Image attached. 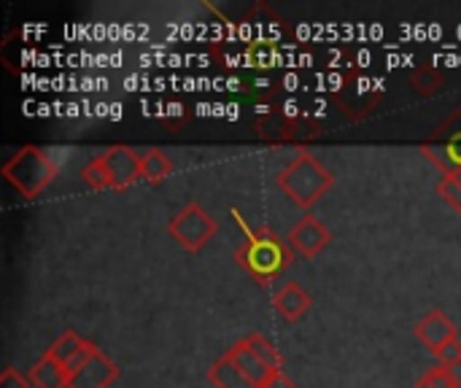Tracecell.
<instances>
[{
    "instance_id": "cell-12",
    "label": "cell",
    "mask_w": 461,
    "mask_h": 388,
    "mask_svg": "<svg viewBox=\"0 0 461 388\" xmlns=\"http://www.w3.org/2000/svg\"><path fill=\"white\" fill-rule=\"evenodd\" d=\"M30 383L35 388H68L70 375L65 370V365H59L57 359H51L49 354H43V359H38L30 367Z\"/></svg>"
},
{
    "instance_id": "cell-8",
    "label": "cell",
    "mask_w": 461,
    "mask_h": 388,
    "mask_svg": "<svg viewBox=\"0 0 461 388\" xmlns=\"http://www.w3.org/2000/svg\"><path fill=\"white\" fill-rule=\"evenodd\" d=\"M424 154L443 167V173H461V127H440L432 143H424Z\"/></svg>"
},
{
    "instance_id": "cell-13",
    "label": "cell",
    "mask_w": 461,
    "mask_h": 388,
    "mask_svg": "<svg viewBox=\"0 0 461 388\" xmlns=\"http://www.w3.org/2000/svg\"><path fill=\"white\" fill-rule=\"evenodd\" d=\"M208 383L213 388H259L254 381H249L227 356L216 359L208 367Z\"/></svg>"
},
{
    "instance_id": "cell-15",
    "label": "cell",
    "mask_w": 461,
    "mask_h": 388,
    "mask_svg": "<svg viewBox=\"0 0 461 388\" xmlns=\"http://www.w3.org/2000/svg\"><path fill=\"white\" fill-rule=\"evenodd\" d=\"M246 343H249V348L273 370V373H284V356L278 354V348L265 338V335H259V332H251L249 338H243Z\"/></svg>"
},
{
    "instance_id": "cell-22",
    "label": "cell",
    "mask_w": 461,
    "mask_h": 388,
    "mask_svg": "<svg viewBox=\"0 0 461 388\" xmlns=\"http://www.w3.org/2000/svg\"><path fill=\"white\" fill-rule=\"evenodd\" d=\"M30 378H24L22 373H16L14 367H5L0 375V388H30Z\"/></svg>"
},
{
    "instance_id": "cell-21",
    "label": "cell",
    "mask_w": 461,
    "mask_h": 388,
    "mask_svg": "<svg viewBox=\"0 0 461 388\" xmlns=\"http://www.w3.org/2000/svg\"><path fill=\"white\" fill-rule=\"evenodd\" d=\"M438 362H440V367H448V370H454V367H459L461 365V340H451V343H446L438 354Z\"/></svg>"
},
{
    "instance_id": "cell-7",
    "label": "cell",
    "mask_w": 461,
    "mask_h": 388,
    "mask_svg": "<svg viewBox=\"0 0 461 388\" xmlns=\"http://www.w3.org/2000/svg\"><path fill=\"white\" fill-rule=\"evenodd\" d=\"M119 378V367L103 351H95L92 359L70 375L68 388H108Z\"/></svg>"
},
{
    "instance_id": "cell-9",
    "label": "cell",
    "mask_w": 461,
    "mask_h": 388,
    "mask_svg": "<svg viewBox=\"0 0 461 388\" xmlns=\"http://www.w3.org/2000/svg\"><path fill=\"white\" fill-rule=\"evenodd\" d=\"M456 335H459V327H456L454 319L446 316L443 311L427 313V316L419 321V327H416V338H419L421 346L429 348L432 354H438L446 343L456 340Z\"/></svg>"
},
{
    "instance_id": "cell-23",
    "label": "cell",
    "mask_w": 461,
    "mask_h": 388,
    "mask_svg": "<svg viewBox=\"0 0 461 388\" xmlns=\"http://www.w3.org/2000/svg\"><path fill=\"white\" fill-rule=\"evenodd\" d=\"M262 388H300V386H297L292 378H286L284 373H278V375H273V378H270V381H267Z\"/></svg>"
},
{
    "instance_id": "cell-18",
    "label": "cell",
    "mask_w": 461,
    "mask_h": 388,
    "mask_svg": "<svg viewBox=\"0 0 461 388\" xmlns=\"http://www.w3.org/2000/svg\"><path fill=\"white\" fill-rule=\"evenodd\" d=\"M438 194L454 208L461 211V173H443L440 184H438Z\"/></svg>"
},
{
    "instance_id": "cell-5",
    "label": "cell",
    "mask_w": 461,
    "mask_h": 388,
    "mask_svg": "<svg viewBox=\"0 0 461 388\" xmlns=\"http://www.w3.org/2000/svg\"><path fill=\"white\" fill-rule=\"evenodd\" d=\"M100 157L111 173L113 189H127L130 184L143 178V157H138L130 146H111Z\"/></svg>"
},
{
    "instance_id": "cell-14",
    "label": "cell",
    "mask_w": 461,
    "mask_h": 388,
    "mask_svg": "<svg viewBox=\"0 0 461 388\" xmlns=\"http://www.w3.org/2000/svg\"><path fill=\"white\" fill-rule=\"evenodd\" d=\"M86 343H89V340H81L76 332H65V335H59V338L54 340V346H51L46 354H49L51 359H57L59 365H65V367H68V365H70V362L84 351V346H86Z\"/></svg>"
},
{
    "instance_id": "cell-3",
    "label": "cell",
    "mask_w": 461,
    "mask_h": 388,
    "mask_svg": "<svg viewBox=\"0 0 461 388\" xmlns=\"http://www.w3.org/2000/svg\"><path fill=\"white\" fill-rule=\"evenodd\" d=\"M59 165L54 162L51 151L38 149V146H24L19 149L5 165L3 176L5 181L22 194V197H38L54 178H57Z\"/></svg>"
},
{
    "instance_id": "cell-2",
    "label": "cell",
    "mask_w": 461,
    "mask_h": 388,
    "mask_svg": "<svg viewBox=\"0 0 461 388\" xmlns=\"http://www.w3.org/2000/svg\"><path fill=\"white\" fill-rule=\"evenodd\" d=\"M335 184L330 167H324L311 151H300L278 176V189L300 208L316 205Z\"/></svg>"
},
{
    "instance_id": "cell-16",
    "label": "cell",
    "mask_w": 461,
    "mask_h": 388,
    "mask_svg": "<svg viewBox=\"0 0 461 388\" xmlns=\"http://www.w3.org/2000/svg\"><path fill=\"white\" fill-rule=\"evenodd\" d=\"M173 173V162L159 151V149H151L143 154V181L149 184H159L162 178H167Z\"/></svg>"
},
{
    "instance_id": "cell-20",
    "label": "cell",
    "mask_w": 461,
    "mask_h": 388,
    "mask_svg": "<svg viewBox=\"0 0 461 388\" xmlns=\"http://www.w3.org/2000/svg\"><path fill=\"white\" fill-rule=\"evenodd\" d=\"M443 84V78H440V73L438 70H432V68H421V70H416L413 73V86L421 92V95H432V92H438V86Z\"/></svg>"
},
{
    "instance_id": "cell-4",
    "label": "cell",
    "mask_w": 461,
    "mask_h": 388,
    "mask_svg": "<svg viewBox=\"0 0 461 388\" xmlns=\"http://www.w3.org/2000/svg\"><path fill=\"white\" fill-rule=\"evenodd\" d=\"M167 230L186 251H200L216 235V221L203 205L189 203L170 219Z\"/></svg>"
},
{
    "instance_id": "cell-1",
    "label": "cell",
    "mask_w": 461,
    "mask_h": 388,
    "mask_svg": "<svg viewBox=\"0 0 461 388\" xmlns=\"http://www.w3.org/2000/svg\"><path fill=\"white\" fill-rule=\"evenodd\" d=\"M232 216H235V221L243 224L238 211H232ZM243 232H246V243L238 248L235 259L259 284H270L273 278H278L292 265L294 251L276 232H270V230H249L246 224H243Z\"/></svg>"
},
{
    "instance_id": "cell-10",
    "label": "cell",
    "mask_w": 461,
    "mask_h": 388,
    "mask_svg": "<svg viewBox=\"0 0 461 388\" xmlns=\"http://www.w3.org/2000/svg\"><path fill=\"white\" fill-rule=\"evenodd\" d=\"M224 356H227V359H230V362H232V365H235V367H238L249 381H254L259 388L265 386L273 375H278V373H273V370H270V367H267V365H265V362H262V359L249 348V343H246V340H238L235 346H230V351H227Z\"/></svg>"
},
{
    "instance_id": "cell-17",
    "label": "cell",
    "mask_w": 461,
    "mask_h": 388,
    "mask_svg": "<svg viewBox=\"0 0 461 388\" xmlns=\"http://www.w3.org/2000/svg\"><path fill=\"white\" fill-rule=\"evenodd\" d=\"M81 181H84L89 189H95V192H100V189H113V184H111V173H108V167H105V162H103V157H100V154L84 165V170H81Z\"/></svg>"
},
{
    "instance_id": "cell-6",
    "label": "cell",
    "mask_w": 461,
    "mask_h": 388,
    "mask_svg": "<svg viewBox=\"0 0 461 388\" xmlns=\"http://www.w3.org/2000/svg\"><path fill=\"white\" fill-rule=\"evenodd\" d=\"M330 240H332V232H330L321 221H316L313 216H305V219H303L300 224H294V230L289 232V246H292V251L300 254V257H305V259L319 257V254L330 246Z\"/></svg>"
},
{
    "instance_id": "cell-19",
    "label": "cell",
    "mask_w": 461,
    "mask_h": 388,
    "mask_svg": "<svg viewBox=\"0 0 461 388\" xmlns=\"http://www.w3.org/2000/svg\"><path fill=\"white\" fill-rule=\"evenodd\" d=\"M459 378H456V373L454 370H448V367H435V370H429L416 388H459Z\"/></svg>"
},
{
    "instance_id": "cell-11",
    "label": "cell",
    "mask_w": 461,
    "mask_h": 388,
    "mask_svg": "<svg viewBox=\"0 0 461 388\" xmlns=\"http://www.w3.org/2000/svg\"><path fill=\"white\" fill-rule=\"evenodd\" d=\"M276 311L286 319V321H300L308 311H311V294L303 292L297 284H284L276 297H273Z\"/></svg>"
}]
</instances>
